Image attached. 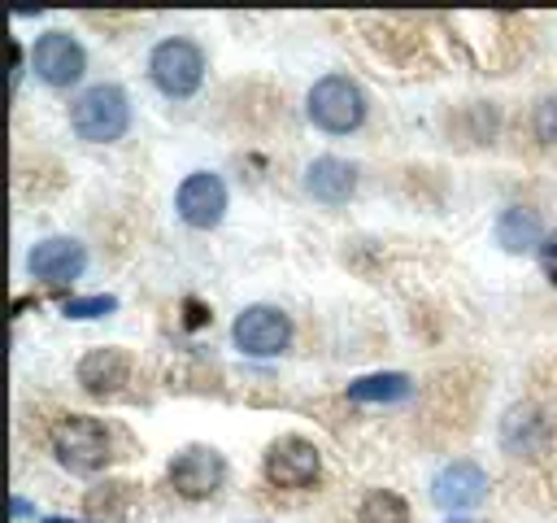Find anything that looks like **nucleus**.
<instances>
[{"instance_id": "13", "label": "nucleus", "mask_w": 557, "mask_h": 523, "mask_svg": "<svg viewBox=\"0 0 557 523\" xmlns=\"http://www.w3.org/2000/svg\"><path fill=\"white\" fill-rule=\"evenodd\" d=\"M305 187L322 205H344L357 187V170L344 157H313L309 170H305Z\"/></svg>"}, {"instance_id": "17", "label": "nucleus", "mask_w": 557, "mask_h": 523, "mask_svg": "<svg viewBox=\"0 0 557 523\" xmlns=\"http://www.w3.org/2000/svg\"><path fill=\"white\" fill-rule=\"evenodd\" d=\"M357 523H409V506L392 488H374L357 506Z\"/></svg>"}, {"instance_id": "19", "label": "nucleus", "mask_w": 557, "mask_h": 523, "mask_svg": "<svg viewBox=\"0 0 557 523\" xmlns=\"http://www.w3.org/2000/svg\"><path fill=\"white\" fill-rule=\"evenodd\" d=\"M535 131H540V139L557 144V100H540V109H535Z\"/></svg>"}, {"instance_id": "20", "label": "nucleus", "mask_w": 557, "mask_h": 523, "mask_svg": "<svg viewBox=\"0 0 557 523\" xmlns=\"http://www.w3.org/2000/svg\"><path fill=\"white\" fill-rule=\"evenodd\" d=\"M540 266H544V275L557 283V231L544 235V244H540Z\"/></svg>"}, {"instance_id": "23", "label": "nucleus", "mask_w": 557, "mask_h": 523, "mask_svg": "<svg viewBox=\"0 0 557 523\" xmlns=\"http://www.w3.org/2000/svg\"><path fill=\"white\" fill-rule=\"evenodd\" d=\"M453 523H466V519H453Z\"/></svg>"}, {"instance_id": "21", "label": "nucleus", "mask_w": 557, "mask_h": 523, "mask_svg": "<svg viewBox=\"0 0 557 523\" xmlns=\"http://www.w3.org/2000/svg\"><path fill=\"white\" fill-rule=\"evenodd\" d=\"M9 52H13V70H9V83L17 87V78H22V48H17V44H9Z\"/></svg>"}, {"instance_id": "2", "label": "nucleus", "mask_w": 557, "mask_h": 523, "mask_svg": "<svg viewBox=\"0 0 557 523\" xmlns=\"http://www.w3.org/2000/svg\"><path fill=\"white\" fill-rule=\"evenodd\" d=\"M309 118L313 126L331 131V135H344V131H357L361 118H366V92L348 78V74H326L309 87Z\"/></svg>"}, {"instance_id": "1", "label": "nucleus", "mask_w": 557, "mask_h": 523, "mask_svg": "<svg viewBox=\"0 0 557 523\" xmlns=\"http://www.w3.org/2000/svg\"><path fill=\"white\" fill-rule=\"evenodd\" d=\"M70 122H74L78 139H87V144H113L131 126V100H126V92L117 83H96V87H87L74 100Z\"/></svg>"}, {"instance_id": "8", "label": "nucleus", "mask_w": 557, "mask_h": 523, "mask_svg": "<svg viewBox=\"0 0 557 523\" xmlns=\"http://www.w3.org/2000/svg\"><path fill=\"white\" fill-rule=\"evenodd\" d=\"M318 471H322V458L305 436H278L265 449V479L278 488H309Z\"/></svg>"}, {"instance_id": "22", "label": "nucleus", "mask_w": 557, "mask_h": 523, "mask_svg": "<svg viewBox=\"0 0 557 523\" xmlns=\"http://www.w3.org/2000/svg\"><path fill=\"white\" fill-rule=\"evenodd\" d=\"M44 523H78V519H61V514H48Z\"/></svg>"}, {"instance_id": "12", "label": "nucleus", "mask_w": 557, "mask_h": 523, "mask_svg": "<svg viewBox=\"0 0 557 523\" xmlns=\"http://www.w3.org/2000/svg\"><path fill=\"white\" fill-rule=\"evenodd\" d=\"M548 436H553V423L544 418V410L540 405H513L505 418H500V445L509 449V453H527V458H540L544 453V445H548Z\"/></svg>"}, {"instance_id": "14", "label": "nucleus", "mask_w": 557, "mask_h": 523, "mask_svg": "<svg viewBox=\"0 0 557 523\" xmlns=\"http://www.w3.org/2000/svg\"><path fill=\"white\" fill-rule=\"evenodd\" d=\"M131 375V357L122 349H91L83 362H78V384L91 392V397H109L126 384Z\"/></svg>"}, {"instance_id": "11", "label": "nucleus", "mask_w": 557, "mask_h": 523, "mask_svg": "<svg viewBox=\"0 0 557 523\" xmlns=\"http://www.w3.org/2000/svg\"><path fill=\"white\" fill-rule=\"evenodd\" d=\"M431 497L440 510H470L487 497V475L479 462H448L435 479H431Z\"/></svg>"}, {"instance_id": "15", "label": "nucleus", "mask_w": 557, "mask_h": 523, "mask_svg": "<svg viewBox=\"0 0 557 523\" xmlns=\"http://www.w3.org/2000/svg\"><path fill=\"white\" fill-rule=\"evenodd\" d=\"M496 244L505 253H531L544 244V231H540V214L535 209H522V205H509L500 218H496Z\"/></svg>"}, {"instance_id": "18", "label": "nucleus", "mask_w": 557, "mask_h": 523, "mask_svg": "<svg viewBox=\"0 0 557 523\" xmlns=\"http://www.w3.org/2000/svg\"><path fill=\"white\" fill-rule=\"evenodd\" d=\"M61 309H65V318H100V314L117 309V296H109V292L104 296H70Z\"/></svg>"}, {"instance_id": "9", "label": "nucleus", "mask_w": 557, "mask_h": 523, "mask_svg": "<svg viewBox=\"0 0 557 523\" xmlns=\"http://www.w3.org/2000/svg\"><path fill=\"white\" fill-rule=\"evenodd\" d=\"M222 479H226V462H222V453L209 449V445H191V449H183V453L170 462V484H174L187 501L213 497V492L222 488Z\"/></svg>"}, {"instance_id": "4", "label": "nucleus", "mask_w": 557, "mask_h": 523, "mask_svg": "<svg viewBox=\"0 0 557 523\" xmlns=\"http://www.w3.org/2000/svg\"><path fill=\"white\" fill-rule=\"evenodd\" d=\"M148 74H152V83H157L165 96L183 100V96H191V92L200 87V78H205V52H200V44H191V39H161V44L152 48V57H148Z\"/></svg>"}, {"instance_id": "5", "label": "nucleus", "mask_w": 557, "mask_h": 523, "mask_svg": "<svg viewBox=\"0 0 557 523\" xmlns=\"http://www.w3.org/2000/svg\"><path fill=\"white\" fill-rule=\"evenodd\" d=\"M231 340H235V349H244L252 357H274L292 340V318L278 305H248V309H239Z\"/></svg>"}, {"instance_id": "6", "label": "nucleus", "mask_w": 557, "mask_h": 523, "mask_svg": "<svg viewBox=\"0 0 557 523\" xmlns=\"http://www.w3.org/2000/svg\"><path fill=\"white\" fill-rule=\"evenodd\" d=\"M30 65H35V74H39L48 87H70V83L83 78L87 52H83V44H78L74 35H65V31H44V35L35 39V48H30Z\"/></svg>"}, {"instance_id": "3", "label": "nucleus", "mask_w": 557, "mask_h": 523, "mask_svg": "<svg viewBox=\"0 0 557 523\" xmlns=\"http://www.w3.org/2000/svg\"><path fill=\"white\" fill-rule=\"evenodd\" d=\"M52 453L61 466L87 475V471H100L104 458H109V431L100 418H87V414H70L52 427Z\"/></svg>"}, {"instance_id": "7", "label": "nucleus", "mask_w": 557, "mask_h": 523, "mask_svg": "<svg viewBox=\"0 0 557 523\" xmlns=\"http://www.w3.org/2000/svg\"><path fill=\"white\" fill-rule=\"evenodd\" d=\"M174 209H178V218H183L187 227L209 231V227H218L222 214H226V183H222L218 174H209V170H196V174H187V179L178 183Z\"/></svg>"}, {"instance_id": "16", "label": "nucleus", "mask_w": 557, "mask_h": 523, "mask_svg": "<svg viewBox=\"0 0 557 523\" xmlns=\"http://www.w3.org/2000/svg\"><path fill=\"white\" fill-rule=\"evenodd\" d=\"M409 392H413V384H409V375H400V370L361 375V379L348 384V397H352V401H405Z\"/></svg>"}, {"instance_id": "10", "label": "nucleus", "mask_w": 557, "mask_h": 523, "mask_svg": "<svg viewBox=\"0 0 557 523\" xmlns=\"http://www.w3.org/2000/svg\"><path fill=\"white\" fill-rule=\"evenodd\" d=\"M83 266H87V248L74 235H48L26 257V270L44 283H70L83 275Z\"/></svg>"}]
</instances>
